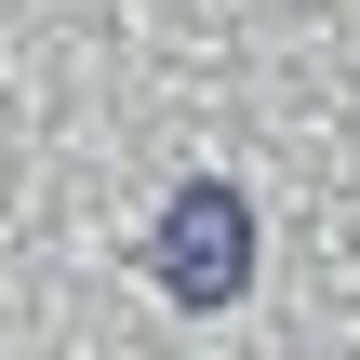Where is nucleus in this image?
<instances>
[{"label":"nucleus","instance_id":"1","mask_svg":"<svg viewBox=\"0 0 360 360\" xmlns=\"http://www.w3.org/2000/svg\"><path fill=\"white\" fill-rule=\"evenodd\" d=\"M160 281H174V294H200V307H227V294H240V200H227V187H187V200H174Z\"/></svg>","mask_w":360,"mask_h":360}]
</instances>
